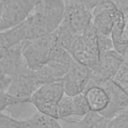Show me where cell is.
I'll use <instances>...</instances> for the list:
<instances>
[{"label": "cell", "mask_w": 128, "mask_h": 128, "mask_svg": "<svg viewBox=\"0 0 128 128\" xmlns=\"http://www.w3.org/2000/svg\"><path fill=\"white\" fill-rule=\"evenodd\" d=\"M32 2L34 4V5H35V6H36L37 4H38L40 2V1H41V0H31Z\"/></svg>", "instance_id": "obj_26"}, {"label": "cell", "mask_w": 128, "mask_h": 128, "mask_svg": "<svg viewBox=\"0 0 128 128\" xmlns=\"http://www.w3.org/2000/svg\"><path fill=\"white\" fill-rule=\"evenodd\" d=\"M70 53L76 62L91 70L97 67L100 52L98 44L97 32L92 21L82 34L77 36Z\"/></svg>", "instance_id": "obj_1"}, {"label": "cell", "mask_w": 128, "mask_h": 128, "mask_svg": "<svg viewBox=\"0 0 128 128\" xmlns=\"http://www.w3.org/2000/svg\"><path fill=\"white\" fill-rule=\"evenodd\" d=\"M42 85L35 77L32 70L12 78L7 92L18 98H30Z\"/></svg>", "instance_id": "obj_10"}, {"label": "cell", "mask_w": 128, "mask_h": 128, "mask_svg": "<svg viewBox=\"0 0 128 128\" xmlns=\"http://www.w3.org/2000/svg\"><path fill=\"white\" fill-rule=\"evenodd\" d=\"M92 16V22L97 33L108 36H111L114 28L122 20V12L116 6L102 10Z\"/></svg>", "instance_id": "obj_11"}, {"label": "cell", "mask_w": 128, "mask_h": 128, "mask_svg": "<svg viewBox=\"0 0 128 128\" xmlns=\"http://www.w3.org/2000/svg\"><path fill=\"white\" fill-rule=\"evenodd\" d=\"M112 80L128 94V62L124 61L120 66Z\"/></svg>", "instance_id": "obj_18"}, {"label": "cell", "mask_w": 128, "mask_h": 128, "mask_svg": "<svg viewBox=\"0 0 128 128\" xmlns=\"http://www.w3.org/2000/svg\"></svg>", "instance_id": "obj_27"}, {"label": "cell", "mask_w": 128, "mask_h": 128, "mask_svg": "<svg viewBox=\"0 0 128 128\" xmlns=\"http://www.w3.org/2000/svg\"><path fill=\"white\" fill-rule=\"evenodd\" d=\"M64 94L62 78L45 84L30 98L38 112L58 120L57 104Z\"/></svg>", "instance_id": "obj_3"}, {"label": "cell", "mask_w": 128, "mask_h": 128, "mask_svg": "<svg viewBox=\"0 0 128 128\" xmlns=\"http://www.w3.org/2000/svg\"><path fill=\"white\" fill-rule=\"evenodd\" d=\"M64 2V11L61 24L74 34H82L92 21V10L82 4Z\"/></svg>", "instance_id": "obj_6"}, {"label": "cell", "mask_w": 128, "mask_h": 128, "mask_svg": "<svg viewBox=\"0 0 128 128\" xmlns=\"http://www.w3.org/2000/svg\"><path fill=\"white\" fill-rule=\"evenodd\" d=\"M127 62H128V61H127Z\"/></svg>", "instance_id": "obj_28"}, {"label": "cell", "mask_w": 128, "mask_h": 128, "mask_svg": "<svg viewBox=\"0 0 128 128\" xmlns=\"http://www.w3.org/2000/svg\"><path fill=\"white\" fill-rule=\"evenodd\" d=\"M64 6V0H41L34 11L58 28L62 20Z\"/></svg>", "instance_id": "obj_12"}, {"label": "cell", "mask_w": 128, "mask_h": 128, "mask_svg": "<svg viewBox=\"0 0 128 128\" xmlns=\"http://www.w3.org/2000/svg\"><path fill=\"white\" fill-rule=\"evenodd\" d=\"M12 82V78L0 70V91L7 90Z\"/></svg>", "instance_id": "obj_23"}, {"label": "cell", "mask_w": 128, "mask_h": 128, "mask_svg": "<svg viewBox=\"0 0 128 128\" xmlns=\"http://www.w3.org/2000/svg\"><path fill=\"white\" fill-rule=\"evenodd\" d=\"M29 98H18L8 93L6 90H1L0 91V111L2 112L10 106L28 103Z\"/></svg>", "instance_id": "obj_17"}, {"label": "cell", "mask_w": 128, "mask_h": 128, "mask_svg": "<svg viewBox=\"0 0 128 128\" xmlns=\"http://www.w3.org/2000/svg\"><path fill=\"white\" fill-rule=\"evenodd\" d=\"M124 61L123 56L114 49L101 54L97 67L94 70H91L86 90L92 86H100L106 80H112Z\"/></svg>", "instance_id": "obj_5"}, {"label": "cell", "mask_w": 128, "mask_h": 128, "mask_svg": "<svg viewBox=\"0 0 128 128\" xmlns=\"http://www.w3.org/2000/svg\"><path fill=\"white\" fill-rule=\"evenodd\" d=\"M13 120L16 128H62L58 119L39 112L28 118Z\"/></svg>", "instance_id": "obj_13"}, {"label": "cell", "mask_w": 128, "mask_h": 128, "mask_svg": "<svg viewBox=\"0 0 128 128\" xmlns=\"http://www.w3.org/2000/svg\"><path fill=\"white\" fill-rule=\"evenodd\" d=\"M122 56L124 58L125 61H128V45L126 46V48Z\"/></svg>", "instance_id": "obj_25"}, {"label": "cell", "mask_w": 128, "mask_h": 128, "mask_svg": "<svg viewBox=\"0 0 128 128\" xmlns=\"http://www.w3.org/2000/svg\"><path fill=\"white\" fill-rule=\"evenodd\" d=\"M100 87L104 89L108 98L106 107L99 112L102 116L111 120L128 109V94L112 80H106Z\"/></svg>", "instance_id": "obj_8"}, {"label": "cell", "mask_w": 128, "mask_h": 128, "mask_svg": "<svg viewBox=\"0 0 128 128\" xmlns=\"http://www.w3.org/2000/svg\"><path fill=\"white\" fill-rule=\"evenodd\" d=\"M56 43L55 32L36 38L26 40L21 43V52L28 67L36 70L50 60Z\"/></svg>", "instance_id": "obj_2"}, {"label": "cell", "mask_w": 128, "mask_h": 128, "mask_svg": "<svg viewBox=\"0 0 128 128\" xmlns=\"http://www.w3.org/2000/svg\"><path fill=\"white\" fill-rule=\"evenodd\" d=\"M30 69L22 55L21 44L8 50L0 60V70L11 78L24 74Z\"/></svg>", "instance_id": "obj_9"}, {"label": "cell", "mask_w": 128, "mask_h": 128, "mask_svg": "<svg viewBox=\"0 0 128 128\" xmlns=\"http://www.w3.org/2000/svg\"><path fill=\"white\" fill-rule=\"evenodd\" d=\"M90 110L100 112L107 106L108 102V94L103 88L94 86L87 88L84 92Z\"/></svg>", "instance_id": "obj_15"}, {"label": "cell", "mask_w": 128, "mask_h": 128, "mask_svg": "<svg viewBox=\"0 0 128 128\" xmlns=\"http://www.w3.org/2000/svg\"><path fill=\"white\" fill-rule=\"evenodd\" d=\"M108 128H128V109L110 120Z\"/></svg>", "instance_id": "obj_20"}, {"label": "cell", "mask_w": 128, "mask_h": 128, "mask_svg": "<svg viewBox=\"0 0 128 128\" xmlns=\"http://www.w3.org/2000/svg\"><path fill=\"white\" fill-rule=\"evenodd\" d=\"M74 116H82L90 111V109L84 93L72 96Z\"/></svg>", "instance_id": "obj_19"}, {"label": "cell", "mask_w": 128, "mask_h": 128, "mask_svg": "<svg viewBox=\"0 0 128 128\" xmlns=\"http://www.w3.org/2000/svg\"><path fill=\"white\" fill-rule=\"evenodd\" d=\"M34 8L31 0H8L0 6V32L22 22Z\"/></svg>", "instance_id": "obj_4"}, {"label": "cell", "mask_w": 128, "mask_h": 128, "mask_svg": "<svg viewBox=\"0 0 128 128\" xmlns=\"http://www.w3.org/2000/svg\"><path fill=\"white\" fill-rule=\"evenodd\" d=\"M57 112L58 119L74 116L72 96L64 94L57 104Z\"/></svg>", "instance_id": "obj_16"}, {"label": "cell", "mask_w": 128, "mask_h": 128, "mask_svg": "<svg viewBox=\"0 0 128 128\" xmlns=\"http://www.w3.org/2000/svg\"><path fill=\"white\" fill-rule=\"evenodd\" d=\"M110 120L99 112H95L92 115L87 128H108Z\"/></svg>", "instance_id": "obj_22"}, {"label": "cell", "mask_w": 128, "mask_h": 128, "mask_svg": "<svg viewBox=\"0 0 128 128\" xmlns=\"http://www.w3.org/2000/svg\"><path fill=\"white\" fill-rule=\"evenodd\" d=\"M64 0L82 4H84L86 6L90 9V5L93 1V0Z\"/></svg>", "instance_id": "obj_24"}, {"label": "cell", "mask_w": 128, "mask_h": 128, "mask_svg": "<svg viewBox=\"0 0 128 128\" xmlns=\"http://www.w3.org/2000/svg\"><path fill=\"white\" fill-rule=\"evenodd\" d=\"M98 44L100 54L110 50H114V46L111 36L97 33Z\"/></svg>", "instance_id": "obj_21"}, {"label": "cell", "mask_w": 128, "mask_h": 128, "mask_svg": "<svg viewBox=\"0 0 128 128\" xmlns=\"http://www.w3.org/2000/svg\"><path fill=\"white\" fill-rule=\"evenodd\" d=\"M90 73V68L74 60L70 69L62 78L64 94L73 96L84 93Z\"/></svg>", "instance_id": "obj_7"}, {"label": "cell", "mask_w": 128, "mask_h": 128, "mask_svg": "<svg viewBox=\"0 0 128 128\" xmlns=\"http://www.w3.org/2000/svg\"><path fill=\"white\" fill-rule=\"evenodd\" d=\"M111 37L114 49L123 55L128 45V9L122 12V20L114 28Z\"/></svg>", "instance_id": "obj_14"}]
</instances>
